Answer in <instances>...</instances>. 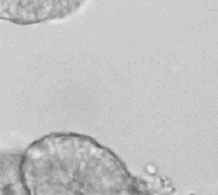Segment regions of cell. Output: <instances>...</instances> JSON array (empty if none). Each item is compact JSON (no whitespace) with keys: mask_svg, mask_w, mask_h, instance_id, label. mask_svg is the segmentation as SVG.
<instances>
[{"mask_svg":"<svg viewBox=\"0 0 218 195\" xmlns=\"http://www.w3.org/2000/svg\"><path fill=\"white\" fill-rule=\"evenodd\" d=\"M28 195H123L143 192L123 161L91 136L52 133L22 155Z\"/></svg>","mask_w":218,"mask_h":195,"instance_id":"6da1fadb","label":"cell"},{"mask_svg":"<svg viewBox=\"0 0 218 195\" xmlns=\"http://www.w3.org/2000/svg\"><path fill=\"white\" fill-rule=\"evenodd\" d=\"M87 0H0V19L15 24H37L63 19Z\"/></svg>","mask_w":218,"mask_h":195,"instance_id":"7a4b0ae2","label":"cell"},{"mask_svg":"<svg viewBox=\"0 0 218 195\" xmlns=\"http://www.w3.org/2000/svg\"><path fill=\"white\" fill-rule=\"evenodd\" d=\"M22 155L23 152H0V194L28 195L22 180Z\"/></svg>","mask_w":218,"mask_h":195,"instance_id":"3957f363","label":"cell"}]
</instances>
